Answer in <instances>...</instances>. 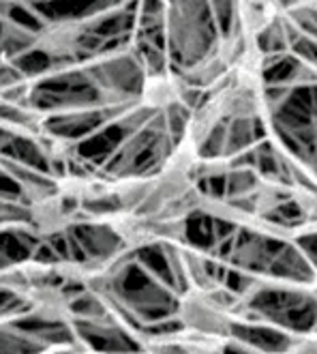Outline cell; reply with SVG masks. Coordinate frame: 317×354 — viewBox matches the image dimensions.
<instances>
[{
    "label": "cell",
    "mask_w": 317,
    "mask_h": 354,
    "mask_svg": "<svg viewBox=\"0 0 317 354\" xmlns=\"http://www.w3.org/2000/svg\"><path fill=\"white\" fill-rule=\"evenodd\" d=\"M184 82L174 75H151L146 77L142 86V99L148 108L153 110H165L180 101V88Z\"/></svg>",
    "instance_id": "cell-1"
}]
</instances>
